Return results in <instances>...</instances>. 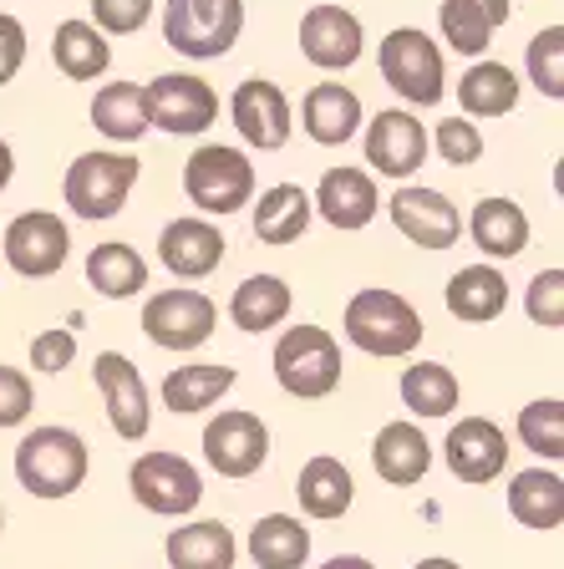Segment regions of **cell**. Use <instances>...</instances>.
<instances>
[{
	"label": "cell",
	"mask_w": 564,
	"mask_h": 569,
	"mask_svg": "<svg viewBox=\"0 0 564 569\" xmlns=\"http://www.w3.org/2000/svg\"><path fill=\"white\" fill-rule=\"evenodd\" d=\"M458 402H463V387L443 361H417V367L402 371V407L412 417H423V422L427 417H447Z\"/></svg>",
	"instance_id": "36"
},
{
	"label": "cell",
	"mask_w": 564,
	"mask_h": 569,
	"mask_svg": "<svg viewBox=\"0 0 564 569\" xmlns=\"http://www.w3.org/2000/svg\"><path fill=\"white\" fill-rule=\"evenodd\" d=\"M310 193L300 183H275L255 203V239L259 244H295L310 229Z\"/></svg>",
	"instance_id": "28"
},
{
	"label": "cell",
	"mask_w": 564,
	"mask_h": 569,
	"mask_svg": "<svg viewBox=\"0 0 564 569\" xmlns=\"http://www.w3.org/2000/svg\"><path fill=\"white\" fill-rule=\"evenodd\" d=\"M458 102L468 118H504V112L518 107V77L504 61H478V67L463 71Z\"/></svg>",
	"instance_id": "34"
},
{
	"label": "cell",
	"mask_w": 564,
	"mask_h": 569,
	"mask_svg": "<svg viewBox=\"0 0 564 569\" xmlns=\"http://www.w3.org/2000/svg\"><path fill=\"white\" fill-rule=\"evenodd\" d=\"M320 569H376L372 559H362V555H336V559H326Z\"/></svg>",
	"instance_id": "47"
},
{
	"label": "cell",
	"mask_w": 564,
	"mask_h": 569,
	"mask_svg": "<svg viewBox=\"0 0 564 569\" xmlns=\"http://www.w3.org/2000/svg\"><path fill=\"white\" fill-rule=\"evenodd\" d=\"M382 77L387 87L412 107H437L447 92L443 77V51L427 31L417 26H397V31L382 36Z\"/></svg>",
	"instance_id": "5"
},
{
	"label": "cell",
	"mask_w": 564,
	"mask_h": 569,
	"mask_svg": "<svg viewBox=\"0 0 564 569\" xmlns=\"http://www.w3.org/2000/svg\"><path fill=\"white\" fill-rule=\"evenodd\" d=\"M412 569H458V565H453V559H417Z\"/></svg>",
	"instance_id": "48"
},
{
	"label": "cell",
	"mask_w": 564,
	"mask_h": 569,
	"mask_svg": "<svg viewBox=\"0 0 564 569\" xmlns=\"http://www.w3.org/2000/svg\"><path fill=\"white\" fill-rule=\"evenodd\" d=\"M31 407H36L31 377H26V371H16V367H0V427L26 422V417H31Z\"/></svg>",
	"instance_id": "43"
},
{
	"label": "cell",
	"mask_w": 564,
	"mask_h": 569,
	"mask_svg": "<svg viewBox=\"0 0 564 569\" xmlns=\"http://www.w3.org/2000/svg\"><path fill=\"white\" fill-rule=\"evenodd\" d=\"M239 371L235 367H178L164 377V407L174 417H188V412H204L224 397V391H235Z\"/></svg>",
	"instance_id": "35"
},
{
	"label": "cell",
	"mask_w": 564,
	"mask_h": 569,
	"mask_svg": "<svg viewBox=\"0 0 564 569\" xmlns=\"http://www.w3.org/2000/svg\"><path fill=\"white\" fill-rule=\"evenodd\" d=\"M204 458L219 478H249L265 468L270 458V427L259 422L255 412H219L209 427H204Z\"/></svg>",
	"instance_id": "11"
},
{
	"label": "cell",
	"mask_w": 564,
	"mask_h": 569,
	"mask_svg": "<svg viewBox=\"0 0 564 569\" xmlns=\"http://www.w3.org/2000/svg\"><path fill=\"white\" fill-rule=\"evenodd\" d=\"M295 493H300V509L310 519H342L352 509L356 483H352V468L342 458H310L295 478Z\"/></svg>",
	"instance_id": "29"
},
{
	"label": "cell",
	"mask_w": 564,
	"mask_h": 569,
	"mask_svg": "<svg viewBox=\"0 0 564 569\" xmlns=\"http://www.w3.org/2000/svg\"><path fill=\"white\" fill-rule=\"evenodd\" d=\"M275 381L300 402H320L342 387V346L326 326H290L275 341Z\"/></svg>",
	"instance_id": "3"
},
{
	"label": "cell",
	"mask_w": 564,
	"mask_h": 569,
	"mask_svg": "<svg viewBox=\"0 0 564 569\" xmlns=\"http://www.w3.org/2000/svg\"><path fill=\"white\" fill-rule=\"evenodd\" d=\"M423 316L412 310V300H402L397 290H356L346 300V341L366 356H412L423 341Z\"/></svg>",
	"instance_id": "1"
},
{
	"label": "cell",
	"mask_w": 564,
	"mask_h": 569,
	"mask_svg": "<svg viewBox=\"0 0 564 569\" xmlns=\"http://www.w3.org/2000/svg\"><path fill=\"white\" fill-rule=\"evenodd\" d=\"M514 6L508 0H443L437 6V26H443V41L458 57H483L494 47V31L508 26Z\"/></svg>",
	"instance_id": "22"
},
{
	"label": "cell",
	"mask_w": 564,
	"mask_h": 569,
	"mask_svg": "<svg viewBox=\"0 0 564 569\" xmlns=\"http://www.w3.org/2000/svg\"><path fill=\"white\" fill-rule=\"evenodd\" d=\"M524 306H530L534 326H544V331H560V326H564V270H540V274H534Z\"/></svg>",
	"instance_id": "41"
},
{
	"label": "cell",
	"mask_w": 564,
	"mask_h": 569,
	"mask_svg": "<svg viewBox=\"0 0 564 569\" xmlns=\"http://www.w3.org/2000/svg\"><path fill=\"white\" fill-rule=\"evenodd\" d=\"M530 82L550 102H564V26H550L530 41Z\"/></svg>",
	"instance_id": "39"
},
{
	"label": "cell",
	"mask_w": 564,
	"mask_h": 569,
	"mask_svg": "<svg viewBox=\"0 0 564 569\" xmlns=\"http://www.w3.org/2000/svg\"><path fill=\"white\" fill-rule=\"evenodd\" d=\"M518 442L530 452H540L544 462L564 458V402L560 397H540L518 412Z\"/></svg>",
	"instance_id": "38"
},
{
	"label": "cell",
	"mask_w": 564,
	"mask_h": 569,
	"mask_svg": "<svg viewBox=\"0 0 564 569\" xmlns=\"http://www.w3.org/2000/svg\"><path fill=\"white\" fill-rule=\"evenodd\" d=\"M468 239L488 260H514L530 249V213L514 199H478L468 213Z\"/></svg>",
	"instance_id": "24"
},
{
	"label": "cell",
	"mask_w": 564,
	"mask_h": 569,
	"mask_svg": "<svg viewBox=\"0 0 564 569\" xmlns=\"http://www.w3.org/2000/svg\"><path fill=\"white\" fill-rule=\"evenodd\" d=\"M184 193L188 203H199L204 213H239L255 199V163L239 148L224 142H204L199 153L184 163Z\"/></svg>",
	"instance_id": "6"
},
{
	"label": "cell",
	"mask_w": 564,
	"mask_h": 569,
	"mask_svg": "<svg viewBox=\"0 0 564 569\" xmlns=\"http://www.w3.org/2000/svg\"><path fill=\"white\" fill-rule=\"evenodd\" d=\"M310 209H316L330 229L356 234V229H366L376 219L382 193H376L372 173H362V168H330V173L320 178V189H316V199H310Z\"/></svg>",
	"instance_id": "19"
},
{
	"label": "cell",
	"mask_w": 564,
	"mask_h": 569,
	"mask_svg": "<svg viewBox=\"0 0 564 569\" xmlns=\"http://www.w3.org/2000/svg\"><path fill=\"white\" fill-rule=\"evenodd\" d=\"M214 326H219L214 300L204 296V290H188V284L158 290V296H148V306H142V331H148L154 346H164V351H199L214 336Z\"/></svg>",
	"instance_id": "8"
},
{
	"label": "cell",
	"mask_w": 564,
	"mask_h": 569,
	"mask_svg": "<svg viewBox=\"0 0 564 569\" xmlns=\"http://www.w3.org/2000/svg\"><path fill=\"white\" fill-rule=\"evenodd\" d=\"M154 0H92V26L102 36H132L148 26Z\"/></svg>",
	"instance_id": "42"
},
{
	"label": "cell",
	"mask_w": 564,
	"mask_h": 569,
	"mask_svg": "<svg viewBox=\"0 0 564 569\" xmlns=\"http://www.w3.org/2000/svg\"><path fill=\"white\" fill-rule=\"evenodd\" d=\"M392 224L412 239L417 249H453L463 234V213L458 203L437 189H423V183H402L387 203Z\"/></svg>",
	"instance_id": "14"
},
{
	"label": "cell",
	"mask_w": 564,
	"mask_h": 569,
	"mask_svg": "<svg viewBox=\"0 0 564 569\" xmlns=\"http://www.w3.org/2000/svg\"><path fill=\"white\" fill-rule=\"evenodd\" d=\"M67 249H71V234L61 224L57 213L47 209H31V213H16L6 224V264L26 280H47L67 264Z\"/></svg>",
	"instance_id": "12"
},
{
	"label": "cell",
	"mask_w": 564,
	"mask_h": 569,
	"mask_svg": "<svg viewBox=\"0 0 564 569\" xmlns=\"http://www.w3.org/2000/svg\"><path fill=\"white\" fill-rule=\"evenodd\" d=\"M0 529H6V513H0Z\"/></svg>",
	"instance_id": "49"
},
{
	"label": "cell",
	"mask_w": 564,
	"mask_h": 569,
	"mask_svg": "<svg viewBox=\"0 0 564 569\" xmlns=\"http://www.w3.org/2000/svg\"><path fill=\"white\" fill-rule=\"evenodd\" d=\"M508 513H514L524 529L554 533L564 519V478L554 468H524L508 483Z\"/></svg>",
	"instance_id": "26"
},
{
	"label": "cell",
	"mask_w": 564,
	"mask_h": 569,
	"mask_svg": "<svg viewBox=\"0 0 564 569\" xmlns=\"http://www.w3.org/2000/svg\"><path fill=\"white\" fill-rule=\"evenodd\" d=\"M21 61H26V26L0 11V87L21 71Z\"/></svg>",
	"instance_id": "45"
},
{
	"label": "cell",
	"mask_w": 564,
	"mask_h": 569,
	"mask_svg": "<svg viewBox=\"0 0 564 569\" xmlns=\"http://www.w3.org/2000/svg\"><path fill=\"white\" fill-rule=\"evenodd\" d=\"M142 102H148V128H164L174 138H194L219 118V92L204 77H188V71L154 77L142 87Z\"/></svg>",
	"instance_id": "10"
},
{
	"label": "cell",
	"mask_w": 564,
	"mask_h": 569,
	"mask_svg": "<svg viewBox=\"0 0 564 569\" xmlns=\"http://www.w3.org/2000/svg\"><path fill=\"white\" fill-rule=\"evenodd\" d=\"M366 51V36H362V21H356L346 6H310L306 21H300V57L320 71H346L356 67Z\"/></svg>",
	"instance_id": "16"
},
{
	"label": "cell",
	"mask_w": 564,
	"mask_h": 569,
	"mask_svg": "<svg viewBox=\"0 0 564 569\" xmlns=\"http://www.w3.org/2000/svg\"><path fill=\"white\" fill-rule=\"evenodd\" d=\"M447 316L463 320V326H488V320L504 316L508 306V284L494 264H468L447 280Z\"/></svg>",
	"instance_id": "25"
},
{
	"label": "cell",
	"mask_w": 564,
	"mask_h": 569,
	"mask_svg": "<svg viewBox=\"0 0 564 569\" xmlns=\"http://www.w3.org/2000/svg\"><path fill=\"white\" fill-rule=\"evenodd\" d=\"M229 118H235L239 138L249 142V148H259V153H275V148H285L290 142V97L280 92L275 82H265V77H249V82L235 87V97H229Z\"/></svg>",
	"instance_id": "15"
},
{
	"label": "cell",
	"mask_w": 564,
	"mask_h": 569,
	"mask_svg": "<svg viewBox=\"0 0 564 569\" xmlns=\"http://www.w3.org/2000/svg\"><path fill=\"white\" fill-rule=\"evenodd\" d=\"M51 61L67 82H97L112 67V47L92 21H61L51 36Z\"/></svg>",
	"instance_id": "27"
},
{
	"label": "cell",
	"mask_w": 564,
	"mask_h": 569,
	"mask_svg": "<svg viewBox=\"0 0 564 569\" xmlns=\"http://www.w3.org/2000/svg\"><path fill=\"white\" fill-rule=\"evenodd\" d=\"M427 148H437L443 163H453V168H473L483 158V132L463 118H447V122H437V132L427 138Z\"/></svg>",
	"instance_id": "40"
},
{
	"label": "cell",
	"mask_w": 564,
	"mask_h": 569,
	"mask_svg": "<svg viewBox=\"0 0 564 569\" xmlns=\"http://www.w3.org/2000/svg\"><path fill=\"white\" fill-rule=\"evenodd\" d=\"M249 555L259 569H300L310 559V529L290 513H265L249 529Z\"/></svg>",
	"instance_id": "32"
},
{
	"label": "cell",
	"mask_w": 564,
	"mask_h": 569,
	"mask_svg": "<svg viewBox=\"0 0 564 569\" xmlns=\"http://www.w3.org/2000/svg\"><path fill=\"white\" fill-rule=\"evenodd\" d=\"M290 306H295V296L280 274H249L235 290V300H229V320H235L239 331L259 336V331H275L290 316Z\"/></svg>",
	"instance_id": "31"
},
{
	"label": "cell",
	"mask_w": 564,
	"mask_h": 569,
	"mask_svg": "<svg viewBox=\"0 0 564 569\" xmlns=\"http://www.w3.org/2000/svg\"><path fill=\"white\" fill-rule=\"evenodd\" d=\"M372 468H376V478L392 488L423 483L427 468H433V442L423 438L417 422H387L372 438Z\"/></svg>",
	"instance_id": "21"
},
{
	"label": "cell",
	"mask_w": 564,
	"mask_h": 569,
	"mask_svg": "<svg viewBox=\"0 0 564 569\" xmlns=\"http://www.w3.org/2000/svg\"><path fill=\"white\" fill-rule=\"evenodd\" d=\"M224 244L229 239L209 224V219H174V224L158 234V260L168 274L178 280H204L224 264Z\"/></svg>",
	"instance_id": "20"
},
{
	"label": "cell",
	"mask_w": 564,
	"mask_h": 569,
	"mask_svg": "<svg viewBox=\"0 0 564 569\" xmlns=\"http://www.w3.org/2000/svg\"><path fill=\"white\" fill-rule=\"evenodd\" d=\"M92 128L107 132L112 142H138L148 132V102L138 82H107L92 97Z\"/></svg>",
	"instance_id": "37"
},
{
	"label": "cell",
	"mask_w": 564,
	"mask_h": 569,
	"mask_svg": "<svg viewBox=\"0 0 564 569\" xmlns=\"http://www.w3.org/2000/svg\"><path fill=\"white\" fill-rule=\"evenodd\" d=\"M443 458H447V473L458 478V483H494L508 462L504 427L488 422V417H463V422H453V432H447Z\"/></svg>",
	"instance_id": "18"
},
{
	"label": "cell",
	"mask_w": 564,
	"mask_h": 569,
	"mask_svg": "<svg viewBox=\"0 0 564 569\" xmlns=\"http://www.w3.org/2000/svg\"><path fill=\"white\" fill-rule=\"evenodd\" d=\"M138 173H142V163L132 153H82L67 168L61 193H67L77 219H92L97 224V219H118Z\"/></svg>",
	"instance_id": "7"
},
{
	"label": "cell",
	"mask_w": 564,
	"mask_h": 569,
	"mask_svg": "<svg viewBox=\"0 0 564 569\" xmlns=\"http://www.w3.org/2000/svg\"><path fill=\"white\" fill-rule=\"evenodd\" d=\"M87 284L107 300H128L148 284V264H142V254L132 244L112 239V244H97L92 254H87Z\"/></svg>",
	"instance_id": "33"
},
{
	"label": "cell",
	"mask_w": 564,
	"mask_h": 569,
	"mask_svg": "<svg viewBox=\"0 0 564 569\" xmlns=\"http://www.w3.org/2000/svg\"><path fill=\"white\" fill-rule=\"evenodd\" d=\"M245 31V0H164V41L178 57L214 61Z\"/></svg>",
	"instance_id": "4"
},
{
	"label": "cell",
	"mask_w": 564,
	"mask_h": 569,
	"mask_svg": "<svg viewBox=\"0 0 564 569\" xmlns=\"http://www.w3.org/2000/svg\"><path fill=\"white\" fill-rule=\"evenodd\" d=\"M71 361H77V336H71L67 326H51V331H41L31 341V367L36 371H51V377H57V371H67Z\"/></svg>",
	"instance_id": "44"
},
{
	"label": "cell",
	"mask_w": 564,
	"mask_h": 569,
	"mask_svg": "<svg viewBox=\"0 0 564 569\" xmlns=\"http://www.w3.org/2000/svg\"><path fill=\"white\" fill-rule=\"evenodd\" d=\"M366 163L382 178H412L427 163V128L402 107H387L366 122Z\"/></svg>",
	"instance_id": "17"
},
{
	"label": "cell",
	"mask_w": 564,
	"mask_h": 569,
	"mask_svg": "<svg viewBox=\"0 0 564 569\" xmlns=\"http://www.w3.org/2000/svg\"><path fill=\"white\" fill-rule=\"evenodd\" d=\"M92 381L102 391L107 417H112V432L122 442H142L148 427H154V407H148V387H142L138 367H132L122 351H102L92 361Z\"/></svg>",
	"instance_id": "13"
},
{
	"label": "cell",
	"mask_w": 564,
	"mask_h": 569,
	"mask_svg": "<svg viewBox=\"0 0 564 569\" xmlns=\"http://www.w3.org/2000/svg\"><path fill=\"white\" fill-rule=\"evenodd\" d=\"M11 173H16V153H11V142L0 138V193H6V183H11Z\"/></svg>",
	"instance_id": "46"
},
{
	"label": "cell",
	"mask_w": 564,
	"mask_h": 569,
	"mask_svg": "<svg viewBox=\"0 0 564 569\" xmlns=\"http://www.w3.org/2000/svg\"><path fill=\"white\" fill-rule=\"evenodd\" d=\"M300 122H306L310 142L342 148V142H352L356 128H362V97L342 82H316L306 92V102H300Z\"/></svg>",
	"instance_id": "23"
},
{
	"label": "cell",
	"mask_w": 564,
	"mask_h": 569,
	"mask_svg": "<svg viewBox=\"0 0 564 569\" xmlns=\"http://www.w3.org/2000/svg\"><path fill=\"white\" fill-rule=\"evenodd\" d=\"M128 488L142 509L164 513V519H184V513L199 509V498H204L199 468L188 458H178V452H142V458L132 462Z\"/></svg>",
	"instance_id": "9"
},
{
	"label": "cell",
	"mask_w": 564,
	"mask_h": 569,
	"mask_svg": "<svg viewBox=\"0 0 564 569\" xmlns=\"http://www.w3.org/2000/svg\"><path fill=\"white\" fill-rule=\"evenodd\" d=\"M87 442L71 427H36L16 448V478L36 498H71L87 483Z\"/></svg>",
	"instance_id": "2"
},
{
	"label": "cell",
	"mask_w": 564,
	"mask_h": 569,
	"mask_svg": "<svg viewBox=\"0 0 564 569\" xmlns=\"http://www.w3.org/2000/svg\"><path fill=\"white\" fill-rule=\"evenodd\" d=\"M235 559L239 545L219 519L184 523V529L168 533V565L174 569H235Z\"/></svg>",
	"instance_id": "30"
}]
</instances>
